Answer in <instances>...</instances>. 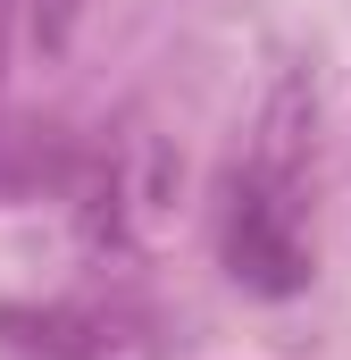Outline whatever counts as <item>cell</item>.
<instances>
[{
    "label": "cell",
    "mask_w": 351,
    "mask_h": 360,
    "mask_svg": "<svg viewBox=\"0 0 351 360\" xmlns=\"http://www.w3.org/2000/svg\"><path fill=\"white\" fill-rule=\"evenodd\" d=\"M218 243H226V276L251 285V293H301L310 285V243H301V201L284 168H243L226 184V218H218Z\"/></svg>",
    "instance_id": "1"
},
{
    "label": "cell",
    "mask_w": 351,
    "mask_h": 360,
    "mask_svg": "<svg viewBox=\"0 0 351 360\" xmlns=\"http://www.w3.org/2000/svg\"><path fill=\"white\" fill-rule=\"evenodd\" d=\"M76 17H84V0H25V25H34V42H42L51 59L76 42Z\"/></svg>",
    "instance_id": "3"
},
{
    "label": "cell",
    "mask_w": 351,
    "mask_h": 360,
    "mask_svg": "<svg viewBox=\"0 0 351 360\" xmlns=\"http://www.w3.org/2000/svg\"><path fill=\"white\" fill-rule=\"evenodd\" d=\"M0 51H8V0H0Z\"/></svg>",
    "instance_id": "4"
},
{
    "label": "cell",
    "mask_w": 351,
    "mask_h": 360,
    "mask_svg": "<svg viewBox=\"0 0 351 360\" xmlns=\"http://www.w3.org/2000/svg\"><path fill=\"white\" fill-rule=\"evenodd\" d=\"M25 352L42 360H151L143 319L126 310H100V302H51V310H8L0 319Z\"/></svg>",
    "instance_id": "2"
}]
</instances>
